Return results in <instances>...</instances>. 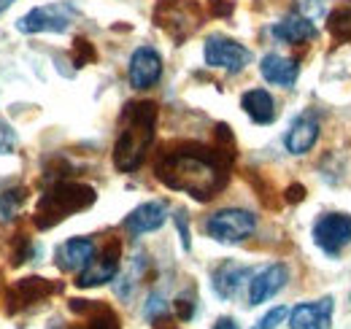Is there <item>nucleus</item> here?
I'll list each match as a JSON object with an SVG mask.
<instances>
[{
    "instance_id": "obj_1",
    "label": "nucleus",
    "mask_w": 351,
    "mask_h": 329,
    "mask_svg": "<svg viewBox=\"0 0 351 329\" xmlns=\"http://www.w3.org/2000/svg\"><path fill=\"white\" fill-rule=\"evenodd\" d=\"M154 173L168 189L184 192L200 203L217 197L227 184L224 164L217 160V154L200 146H181L173 151H165L157 160Z\"/></svg>"
},
{
    "instance_id": "obj_2",
    "label": "nucleus",
    "mask_w": 351,
    "mask_h": 329,
    "mask_svg": "<svg viewBox=\"0 0 351 329\" xmlns=\"http://www.w3.org/2000/svg\"><path fill=\"white\" fill-rule=\"evenodd\" d=\"M154 130H157V106L152 100L128 103L122 117H119V132L114 143V164L122 173L138 170L149 146L154 143Z\"/></svg>"
},
{
    "instance_id": "obj_3",
    "label": "nucleus",
    "mask_w": 351,
    "mask_h": 329,
    "mask_svg": "<svg viewBox=\"0 0 351 329\" xmlns=\"http://www.w3.org/2000/svg\"><path fill=\"white\" fill-rule=\"evenodd\" d=\"M95 189L79 181H57L51 184V189H46L36 206V227L49 230L60 221H65L68 216L87 210L95 203Z\"/></svg>"
},
{
    "instance_id": "obj_4",
    "label": "nucleus",
    "mask_w": 351,
    "mask_h": 329,
    "mask_svg": "<svg viewBox=\"0 0 351 329\" xmlns=\"http://www.w3.org/2000/svg\"><path fill=\"white\" fill-rule=\"evenodd\" d=\"M154 22L173 41H184L186 36H192L200 27L203 14L192 0H160V5L154 11Z\"/></svg>"
},
{
    "instance_id": "obj_5",
    "label": "nucleus",
    "mask_w": 351,
    "mask_h": 329,
    "mask_svg": "<svg viewBox=\"0 0 351 329\" xmlns=\"http://www.w3.org/2000/svg\"><path fill=\"white\" fill-rule=\"evenodd\" d=\"M257 230V219L254 213L249 210H241V208H224L217 210L208 221H206V232L217 241V243H243L252 232Z\"/></svg>"
},
{
    "instance_id": "obj_6",
    "label": "nucleus",
    "mask_w": 351,
    "mask_h": 329,
    "mask_svg": "<svg viewBox=\"0 0 351 329\" xmlns=\"http://www.w3.org/2000/svg\"><path fill=\"white\" fill-rule=\"evenodd\" d=\"M73 16H76L73 3H51V5L27 11L16 22V30L19 33H65L71 27Z\"/></svg>"
},
{
    "instance_id": "obj_7",
    "label": "nucleus",
    "mask_w": 351,
    "mask_h": 329,
    "mask_svg": "<svg viewBox=\"0 0 351 329\" xmlns=\"http://www.w3.org/2000/svg\"><path fill=\"white\" fill-rule=\"evenodd\" d=\"M313 243L324 254L335 256L351 243V216L349 213H324L313 224Z\"/></svg>"
},
{
    "instance_id": "obj_8",
    "label": "nucleus",
    "mask_w": 351,
    "mask_h": 329,
    "mask_svg": "<svg viewBox=\"0 0 351 329\" xmlns=\"http://www.w3.org/2000/svg\"><path fill=\"white\" fill-rule=\"evenodd\" d=\"M252 62V51L246 46H241L232 38L224 36H211L206 41V65L211 68H221L227 73H238Z\"/></svg>"
},
{
    "instance_id": "obj_9",
    "label": "nucleus",
    "mask_w": 351,
    "mask_h": 329,
    "mask_svg": "<svg viewBox=\"0 0 351 329\" xmlns=\"http://www.w3.org/2000/svg\"><path fill=\"white\" fill-rule=\"evenodd\" d=\"M57 291V287L51 281H46L41 276H30L22 278L16 284H11L5 291V313H19L36 302H44L46 297H51Z\"/></svg>"
},
{
    "instance_id": "obj_10",
    "label": "nucleus",
    "mask_w": 351,
    "mask_h": 329,
    "mask_svg": "<svg viewBox=\"0 0 351 329\" xmlns=\"http://www.w3.org/2000/svg\"><path fill=\"white\" fill-rule=\"evenodd\" d=\"M117 273H119V243L111 241L100 254L95 251L92 262L79 273L76 287L92 289V287H100V284H108V281L117 278Z\"/></svg>"
},
{
    "instance_id": "obj_11",
    "label": "nucleus",
    "mask_w": 351,
    "mask_h": 329,
    "mask_svg": "<svg viewBox=\"0 0 351 329\" xmlns=\"http://www.w3.org/2000/svg\"><path fill=\"white\" fill-rule=\"evenodd\" d=\"M162 76V57L152 46H138L130 57L128 79L132 89H152Z\"/></svg>"
},
{
    "instance_id": "obj_12",
    "label": "nucleus",
    "mask_w": 351,
    "mask_h": 329,
    "mask_svg": "<svg viewBox=\"0 0 351 329\" xmlns=\"http://www.w3.org/2000/svg\"><path fill=\"white\" fill-rule=\"evenodd\" d=\"M332 297H322L316 302H303L292 308L289 313V329H332Z\"/></svg>"
},
{
    "instance_id": "obj_13",
    "label": "nucleus",
    "mask_w": 351,
    "mask_h": 329,
    "mask_svg": "<svg viewBox=\"0 0 351 329\" xmlns=\"http://www.w3.org/2000/svg\"><path fill=\"white\" fill-rule=\"evenodd\" d=\"M289 281V270L287 265L276 262V265H267L263 267L252 281H249V305H263L270 297H276L281 289L287 287Z\"/></svg>"
},
{
    "instance_id": "obj_14",
    "label": "nucleus",
    "mask_w": 351,
    "mask_h": 329,
    "mask_svg": "<svg viewBox=\"0 0 351 329\" xmlns=\"http://www.w3.org/2000/svg\"><path fill=\"white\" fill-rule=\"evenodd\" d=\"M319 117L313 114V111H303L300 117H295V122L292 127L287 130V138H284V143H287V151L289 154H308L313 146H316V141H319Z\"/></svg>"
},
{
    "instance_id": "obj_15",
    "label": "nucleus",
    "mask_w": 351,
    "mask_h": 329,
    "mask_svg": "<svg viewBox=\"0 0 351 329\" xmlns=\"http://www.w3.org/2000/svg\"><path fill=\"white\" fill-rule=\"evenodd\" d=\"M165 221H168V206L160 203V200H152V203L138 206L125 219V230L132 232V235H146V232L160 230Z\"/></svg>"
},
{
    "instance_id": "obj_16",
    "label": "nucleus",
    "mask_w": 351,
    "mask_h": 329,
    "mask_svg": "<svg viewBox=\"0 0 351 329\" xmlns=\"http://www.w3.org/2000/svg\"><path fill=\"white\" fill-rule=\"evenodd\" d=\"M95 241L89 238H71L57 248V267L65 273H82L95 256Z\"/></svg>"
},
{
    "instance_id": "obj_17",
    "label": "nucleus",
    "mask_w": 351,
    "mask_h": 329,
    "mask_svg": "<svg viewBox=\"0 0 351 329\" xmlns=\"http://www.w3.org/2000/svg\"><path fill=\"white\" fill-rule=\"evenodd\" d=\"M249 273H252V267L238 265L232 259H224L211 273V287H214V291L219 294L221 300H232L238 294V289L243 287V281L249 278Z\"/></svg>"
},
{
    "instance_id": "obj_18",
    "label": "nucleus",
    "mask_w": 351,
    "mask_h": 329,
    "mask_svg": "<svg viewBox=\"0 0 351 329\" xmlns=\"http://www.w3.org/2000/svg\"><path fill=\"white\" fill-rule=\"evenodd\" d=\"M260 73L267 84L292 89L298 76H300V65L289 57H281V54H265L263 62H260Z\"/></svg>"
},
{
    "instance_id": "obj_19",
    "label": "nucleus",
    "mask_w": 351,
    "mask_h": 329,
    "mask_svg": "<svg viewBox=\"0 0 351 329\" xmlns=\"http://www.w3.org/2000/svg\"><path fill=\"white\" fill-rule=\"evenodd\" d=\"M273 38H278V41L284 43H306L311 38H316V25L306 19L303 14H289V16H284L281 22H276L273 25Z\"/></svg>"
},
{
    "instance_id": "obj_20",
    "label": "nucleus",
    "mask_w": 351,
    "mask_h": 329,
    "mask_svg": "<svg viewBox=\"0 0 351 329\" xmlns=\"http://www.w3.org/2000/svg\"><path fill=\"white\" fill-rule=\"evenodd\" d=\"M243 111L249 114V119L254 124H273L276 122V103L270 97L267 89H249L241 97Z\"/></svg>"
},
{
    "instance_id": "obj_21",
    "label": "nucleus",
    "mask_w": 351,
    "mask_h": 329,
    "mask_svg": "<svg viewBox=\"0 0 351 329\" xmlns=\"http://www.w3.org/2000/svg\"><path fill=\"white\" fill-rule=\"evenodd\" d=\"M327 27L332 33V38L341 43H351V3L349 5H341L330 14L327 19Z\"/></svg>"
},
{
    "instance_id": "obj_22",
    "label": "nucleus",
    "mask_w": 351,
    "mask_h": 329,
    "mask_svg": "<svg viewBox=\"0 0 351 329\" xmlns=\"http://www.w3.org/2000/svg\"><path fill=\"white\" fill-rule=\"evenodd\" d=\"M89 319L84 327H76V329H119V319H117V313L114 310H108V308H103V305H92V310H89Z\"/></svg>"
},
{
    "instance_id": "obj_23",
    "label": "nucleus",
    "mask_w": 351,
    "mask_h": 329,
    "mask_svg": "<svg viewBox=\"0 0 351 329\" xmlns=\"http://www.w3.org/2000/svg\"><path fill=\"white\" fill-rule=\"evenodd\" d=\"M25 203V189H8L0 195V219L8 221L16 216V210Z\"/></svg>"
},
{
    "instance_id": "obj_24",
    "label": "nucleus",
    "mask_w": 351,
    "mask_h": 329,
    "mask_svg": "<svg viewBox=\"0 0 351 329\" xmlns=\"http://www.w3.org/2000/svg\"><path fill=\"white\" fill-rule=\"evenodd\" d=\"M287 313H289V310H287L284 305H276V308H270L263 319L254 324V329H276L284 319H287Z\"/></svg>"
},
{
    "instance_id": "obj_25",
    "label": "nucleus",
    "mask_w": 351,
    "mask_h": 329,
    "mask_svg": "<svg viewBox=\"0 0 351 329\" xmlns=\"http://www.w3.org/2000/svg\"><path fill=\"white\" fill-rule=\"evenodd\" d=\"M30 251H33V246H30V238H25V235H16V248H14V256H11L14 262H11V265L16 267V265L27 262V259H30Z\"/></svg>"
},
{
    "instance_id": "obj_26",
    "label": "nucleus",
    "mask_w": 351,
    "mask_h": 329,
    "mask_svg": "<svg viewBox=\"0 0 351 329\" xmlns=\"http://www.w3.org/2000/svg\"><path fill=\"white\" fill-rule=\"evenodd\" d=\"M298 14H303L306 19H319L322 14H324V0H300V11Z\"/></svg>"
},
{
    "instance_id": "obj_27",
    "label": "nucleus",
    "mask_w": 351,
    "mask_h": 329,
    "mask_svg": "<svg viewBox=\"0 0 351 329\" xmlns=\"http://www.w3.org/2000/svg\"><path fill=\"white\" fill-rule=\"evenodd\" d=\"M14 149H16V135H14V130L0 122V154H14Z\"/></svg>"
},
{
    "instance_id": "obj_28",
    "label": "nucleus",
    "mask_w": 351,
    "mask_h": 329,
    "mask_svg": "<svg viewBox=\"0 0 351 329\" xmlns=\"http://www.w3.org/2000/svg\"><path fill=\"white\" fill-rule=\"evenodd\" d=\"M73 49L79 51V57H76V65H84L87 60H95V49H92V46H89V43L84 41V38H79Z\"/></svg>"
},
{
    "instance_id": "obj_29",
    "label": "nucleus",
    "mask_w": 351,
    "mask_h": 329,
    "mask_svg": "<svg viewBox=\"0 0 351 329\" xmlns=\"http://www.w3.org/2000/svg\"><path fill=\"white\" fill-rule=\"evenodd\" d=\"M176 227H178V232H181V243H184V248L189 251L192 243H189V227H186V213H184V210L176 213Z\"/></svg>"
},
{
    "instance_id": "obj_30",
    "label": "nucleus",
    "mask_w": 351,
    "mask_h": 329,
    "mask_svg": "<svg viewBox=\"0 0 351 329\" xmlns=\"http://www.w3.org/2000/svg\"><path fill=\"white\" fill-rule=\"evenodd\" d=\"M211 5H214V14H230L232 11V5L230 3H221V0H211Z\"/></svg>"
},
{
    "instance_id": "obj_31",
    "label": "nucleus",
    "mask_w": 351,
    "mask_h": 329,
    "mask_svg": "<svg viewBox=\"0 0 351 329\" xmlns=\"http://www.w3.org/2000/svg\"><path fill=\"white\" fill-rule=\"evenodd\" d=\"M214 329H238V324H235V319H219Z\"/></svg>"
},
{
    "instance_id": "obj_32",
    "label": "nucleus",
    "mask_w": 351,
    "mask_h": 329,
    "mask_svg": "<svg viewBox=\"0 0 351 329\" xmlns=\"http://www.w3.org/2000/svg\"><path fill=\"white\" fill-rule=\"evenodd\" d=\"M11 3H14V0H0V14H3V11H5Z\"/></svg>"
}]
</instances>
